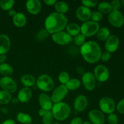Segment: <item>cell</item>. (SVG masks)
<instances>
[{"label": "cell", "instance_id": "cell-18", "mask_svg": "<svg viewBox=\"0 0 124 124\" xmlns=\"http://www.w3.org/2000/svg\"><path fill=\"white\" fill-rule=\"evenodd\" d=\"M39 102L41 109H43L44 110H50L53 105L51 97H50L46 93H42L39 94Z\"/></svg>", "mask_w": 124, "mask_h": 124}, {"label": "cell", "instance_id": "cell-21", "mask_svg": "<svg viewBox=\"0 0 124 124\" xmlns=\"http://www.w3.org/2000/svg\"><path fill=\"white\" fill-rule=\"evenodd\" d=\"M13 22L17 27H23L26 24L27 18L24 13L18 12L13 17Z\"/></svg>", "mask_w": 124, "mask_h": 124}, {"label": "cell", "instance_id": "cell-38", "mask_svg": "<svg viewBox=\"0 0 124 124\" xmlns=\"http://www.w3.org/2000/svg\"><path fill=\"white\" fill-rule=\"evenodd\" d=\"M108 122L109 124H118V117L117 115L114 113L110 114L108 116Z\"/></svg>", "mask_w": 124, "mask_h": 124}, {"label": "cell", "instance_id": "cell-45", "mask_svg": "<svg viewBox=\"0 0 124 124\" xmlns=\"http://www.w3.org/2000/svg\"><path fill=\"white\" fill-rule=\"evenodd\" d=\"M6 59H7V56L6 54H0V64L5 63Z\"/></svg>", "mask_w": 124, "mask_h": 124}, {"label": "cell", "instance_id": "cell-20", "mask_svg": "<svg viewBox=\"0 0 124 124\" xmlns=\"http://www.w3.org/2000/svg\"><path fill=\"white\" fill-rule=\"evenodd\" d=\"M10 40L5 34L0 35V54H5L10 49Z\"/></svg>", "mask_w": 124, "mask_h": 124}, {"label": "cell", "instance_id": "cell-31", "mask_svg": "<svg viewBox=\"0 0 124 124\" xmlns=\"http://www.w3.org/2000/svg\"><path fill=\"white\" fill-rule=\"evenodd\" d=\"M12 99L11 94L5 91H0V104L5 105L10 102Z\"/></svg>", "mask_w": 124, "mask_h": 124}, {"label": "cell", "instance_id": "cell-5", "mask_svg": "<svg viewBox=\"0 0 124 124\" xmlns=\"http://www.w3.org/2000/svg\"><path fill=\"white\" fill-rule=\"evenodd\" d=\"M99 29V24L98 23L93 21H88L84 22L81 25V32L85 37H90L96 34Z\"/></svg>", "mask_w": 124, "mask_h": 124}, {"label": "cell", "instance_id": "cell-3", "mask_svg": "<svg viewBox=\"0 0 124 124\" xmlns=\"http://www.w3.org/2000/svg\"><path fill=\"white\" fill-rule=\"evenodd\" d=\"M52 109L53 117L59 121H62L67 119L71 111L69 105L62 102L54 104Z\"/></svg>", "mask_w": 124, "mask_h": 124}, {"label": "cell", "instance_id": "cell-13", "mask_svg": "<svg viewBox=\"0 0 124 124\" xmlns=\"http://www.w3.org/2000/svg\"><path fill=\"white\" fill-rule=\"evenodd\" d=\"M88 118L93 124H104L105 117L104 114L98 110H92L88 113Z\"/></svg>", "mask_w": 124, "mask_h": 124}, {"label": "cell", "instance_id": "cell-32", "mask_svg": "<svg viewBox=\"0 0 124 124\" xmlns=\"http://www.w3.org/2000/svg\"><path fill=\"white\" fill-rule=\"evenodd\" d=\"M15 1L13 0H1L0 1V7L4 11H8L12 9Z\"/></svg>", "mask_w": 124, "mask_h": 124}, {"label": "cell", "instance_id": "cell-14", "mask_svg": "<svg viewBox=\"0 0 124 124\" xmlns=\"http://www.w3.org/2000/svg\"><path fill=\"white\" fill-rule=\"evenodd\" d=\"M119 46V39L116 35H110L106 40L105 48L107 52L111 53L116 52Z\"/></svg>", "mask_w": 124, "mask_h": 124}, {"label": "cell", "instance_id": "cell-1", "mask_svg": "<svg viewBox=\"0 0 124 124\" xmlns=\"http://www.w3.org/2000/svg\"><path fill=\"white\" fill-rule=\"evenodd\" d=\"M67 23L68 19L64 15L53 12L45 20V29L50 34H54L63 31L66 28Z\"/></svg>", "mask_w": 124, "mask_h": 124}, {"label": "cell", "instance_id": "cell-4", "mask_svg": "<svg viewBox=\"0 0 124 124\" xmlns=\"http://www.w3.org/2000/svg\"><path fill=\"white\" fill-rule=\"evenodd\" d=\"M38 88L43 92H50L54 88V83L53 79L47 75H42L36 80Z\"/></svg>", "mask_w": 124, "mask_h": 124}, {"label": "cell", "instance_id": "cell-26", "mask_svg": "<svg viewBox=\"0 0 124 124\" xmlns=\"http://www.w3.org/2000/svg\"><path fill=\"white\" fill-rule=\"evenodd\" d=\"M13 73V69L12 67L7 63L0 64V74L4 77H9Z\"/></svg>", "mask_w": 124, "mask_h": 124}, {"label": "cell", "instance_id": "cell-34", "mask_svg": "<svg viewBox=\"0 0 124 124\" xmlns=\"http://www.w3.org/2000/svg\"><path fill=\"white\" fill-rule=\"evenodd\" d=\"M58 79L61 84L65 85L70 79V76L67 71H62L58 76Z\"/></svg>", "mask_w": 124, "mask_h": 124}, {"label": "cell", "instance_id": "cell-9", "mask_svg": "<svg viewBox=\"0 0 124 124\" xmlns=\"http://www.w3.org/2000/svg\"><path fill=\"white\" fill-rule=\"evenodd\" d=\"M94 76L96 79L101 82H104L107 81L110 77V73L108 69L104 65H98L94 70Z\"/></svg>", "mask_w": 124, "mask_h": 124}, {"label": "cell", "instance_id": "cell-39", "mask_svg": "<svg viewBox=\"0 0 124 124\" xmlns=\"http://www.w3.org/2000/svg\"><path fill=\"white\" fill-rule=\"evenodd\" d=\"M112 10H118L121 7V1L119 0H114L110 3Z\"/></svg>", "mask_w": 124, "mask_h": 124}, {"label": "cell", "instance_id": "cell-19", "mask_svg": "<svg viewBox=\"0 0 124 124\" xmlns=\"http://www.w3.org/2000/svg\"><path fill=\"white\" fill-rule=\"evenodd\" d=\"M32 92L30 88L24 87L19 91L18 93V99L21 102L26 103L31 99Z\"/></svg>", "mask_w": 124, "mask_h": 124}, {"label": "cell", "instance_id": "cell-37", "mask_svg": "<svg viewBox=\"0 0 124 124\" xmlns=\"http://www.w3.org/2000/svg\"><path fill=\"white\" fill-rule=\"evenodd\" d=\"M82 4L84 6L87 7V8H93L98 6V1H90V0H83L82 1Z\"/></svg>", "mask_w": 124, "mask_h": 124}, {"label": "cell", "instance_id": "cell-7", "mask_svg": "<svg viewBox=\"0 0 124 124\" xmlns=\"http://www.w3.org/2000/svg\"><path fill=\"white\" fill-rule=\"evenodd\" d=\"M0 86L2 90L10 93H15L17 90L15 81L10 77H3L0 79Z\"/></svg>", "mask_w": 124, "mask_h": 124}, {"label": "cell", "instance_id": "cell-44", "mask_svg": "<svg viewBox=\"0 0 124 124\" xmlns=\"http://www.w3.org/2000/svg\"><path fill=\"white\" fill-rule=\"evenodd\" d=\"M76 71L78 72V73L79 74V75H83L85 73V70L82 67H78L76 69Z\"/></svg>", "mask_w": 124, "mask_h": 124}, {"label": "cell", "instance_id": "cell-48", "mask_svg": "<svg viewBox=\"0 0 124 124\" xmlns=\"http://www.w3.org/2000/svg\"><path fill=\"white\" fill-rule=\"evenodd\" d=\"M121 4L124 7V0H122V1H121Z\"/></svg>", "mask_w": 124, "mask_h": 124}, {"label": "cell", "instance_id": "cell-16", "mask_svg": "<svg viewBox=\"0 0 124 124\" xmlns=\"http://www.w3.org/2000/svg\"><path fill=\"white\" fill-rule=\"evenodd\" d=\"M91 10L89 8L85 7L84 6H79L76 11V16L78 19H79L81 21L86 22L89 21L92 16Z\"/></svg>", "mask_w": 124, "mask_h": 124}, {"label": "cell", "instance_id": "cell-12", "mask_svg": "<svg viewBox=\"0 0 124 124\" xmlns=\"http://www.w3.org/2000/svg\"><path fill=\"white\" fill-rule=\"evenodd\" d=\"M82 82L84 88L88 91H92L95 88L96 79L93 73L85 72L82 76Z\"/></svg>", "mask_w": 124, "mask_h": 124}, {"label": "cell", "instance_id": "cell-8", "mask_svg": "<svg viewBox=\"0 0 124 124\" xmlns=\"http://www.w3.org/2000/svg\"><path fill=\"white\" fill-rule=\"evenodd\" d=\"M69 90L67 88L65 85L61 84L59 85L54 90L52 93V96H51L52 102L54 104L61 102L66 96Z\"/></svg>", "mask_w": 124, "mask_h": 124}, {"label": "cell", "instance_id": "cell-10", "mask_svg": "<svg viewBox=\"0 0 124 124\" xmlns=\"http://www.w3.org/2000/svg\"><path fill=\"white\" fill-rule=\"evenodd\" d=\"M52 38L56 44L61 46L69 44L72 41V37L67 32L63 31L53 34Z\"/></svg>", "mask_w": 124, "mask_h": 124}, {"label": "cell", "instance_id": "cell-41", "mask_svg": "<svg viewBox=\"0 0 124 124\" xmlns=\"http://www.w3.org/2000/svg\"><path fill=\"white\" fill-rule=\"evenodd\" d=\"M111 56V53H109L108 52H104V53H102L101 54V59H102V61L104 62H107L110 59Z\"/></svg>", "mask_w": 124, "mask_h": 124}, {"label": "cell", "instance_id": "cell-28", "mask_svg": "<svg viewBox=\"0 0 124 124\" xmlns=\"http://www.w3.org/2000/svg\"><path fill=\"white\" fill-rule=\"evenodd\" d=\"M98 12L102 14H110L112 11L110 3L108 2H101L98 4Z\"/></svg>", "mask_w": 124, "mask_h": 124}, {"label": "cell", "instance_id": "cell-23", "mask_svg": "<svg viewBox=\"0 0 124 124\" xmlns=\"http://www.w3.org/2000/svg\"><path fill=\"white\" fill-rule=\"evenodd\" d=\"M20 81L24 87H28V88L33 86L36 82V79H35V78L33 75H28V74L23 75L21 78Z\"/></svg>", "mask_w": 124, "mask_h": 124}, {"label": "cell", "instance_id": "cell-33", "mask_svg": "<svg viewBox=\"0 0 124 124\" xmlns=\"http://www.w3.org/2000/svg\"><path fill=\"white\" fill-rule=\"evenodd\" d=\"M50 33L46 29H42L39 30L36 35V38L38 41H44L49 36Z\"/></svg>", "mask_w": 124, "mask_h": 124}, {"label": "cell", "instance_id": "cell-50", "mask_svg": "<svg viewBox=\"0 0 124 124\" xmlns=\"http://www.w3.org/2000/svg\"><path fill=\"white\" fill-rule=\"evenodd\" d=\"M52 124H59V123L58 122H54L53 123H52Z\"/></svg>", "mask_w": 124, "mask_h": 124}, {"label": "cell", "instance_id": "cell-25", "mask_svg": "<svg viewBox=\"0 0 124 124\" xmlns=\"http://www.w3.org/2000/svg\"><path fill=\"white\" fill-rule=\"evenodd\" d=\"M97 38L99 41H106L110 36V31L107 27L99 28L97 32Z\"/></svg>", "mask_w": 124, "mask_h": 124}, {"label": "cell", "instance_id": "cell-30", "mask_svg": "<svg viewBox=\"0 0 124 124\" xmlns=\"http://www.w3.org/2000/svg\"><path fill=\"white\" fill-rule=\"evenodd\" d=\"M16 119L18 122L23 124H30L32 121V118L30 115L23 113H18Z\"/></svg>", "mask_w": 124, "mask_h": 124}, {"label": "cell", "instance_id": "cell-42", "mask_svg": "<svg viewBox=\"0 0 124 124\" xmlns=\"http://www.w3.org/2000/svg\"><path fill=\"white\" fill-rule=\"evenodd\" d=\"M83 121L82 119L79 117H75L71 119L70 121V124H82Z\"/></svg>", "mask_w": 124, "mask_h": 124}, {"label": "cell", "instance_id": "cell-40", "mask_svg": "<svg viewBox=\"0 0 124 124\" xmlns=\"http://www.w3.org/2000/svg\"><path fill=\"white\" fill-rule=\"evenodd\" d=\"M116 108L119 113L124 115V99L119 102L117 107H116Z\"/></svg>", "mask_w": 124, "mask_h": 124}, {"label": "cell", "instance_id": "cell-22", "mask_svg": "<svg viewBox=\"0 0 124 124\" xmlns=\"http://www.w3.org/2000/svg\"><path fill=\"white\" fill-rule=\"evenodd\" d=\"M39 115L42 117L43 124H52L53 122V116L50 110H44L41 108L39 111Z\"/></svg>", "mask_w": 124, "mask_h": 124}, {"label": "cell", "instance_id": "cell-49", "mask_svg": "<svg viewBox=\"0 0 124 124\" xmlns=\"http://www.w3.org/2000/svg\"><path fill=\"white\" fill-rule=\"evenodd\" d=\"M92 124L90 123V122H87V121H86V122H83V124Z\"/></svg>", "mask_w": 124, "mask_h": 124}, {"label": "cell", "instance_id": "cell-2", "mask_svg": "<svg viewBox=\"0 0 124 124\" xmlns=\"http://www.w3.org/2000/svg\"><path fill=\"white\" fill-rule=\"evenodd\" d=\"M84 59L90 64H94L101 59L102 52L99 45L95 41L85 42L80 48Z\"/></svg>", "mask_w": 124, "mask_h": 124}, {"label": "cell", "instance_id": "cell-46", "mask_svg": "<svg viewBox=\"0 0 124 124\" xmlns=\"http://www.w3.org/2000/svg\"><path fill=\"white\" fill-rule=\"evenodd\" d=\"M16 14V12L15 11V10L13 9V8H12V9L8 11V15L10 16L13 17Z\"/></svg>", "mask_w": 124, "mask_h": 124}, {"label": "cell", "instance_id": "cell-36", "mask_svg": "<svg viewBox=\"0 0 124 124\" xmlns=\"http://www.w3.org/2000/svg\"><path fill=\"white\" fill-rule=\"evenodd\" d=\"M91 18L92 19L93 21L98 23V22L102 20L103 15L101 13L99 12H98V11H94L93 13H92Z\"/></svg>", "mask_w": 124, "mask_h": 124}, {"label": "cell", "instance_id": "cell-43", "mask_svg": "<svg viewBox=\"0 0 124 124\" xmlns=\"http://www.w3.org/2000/svg\"><path fill=\"white\" fill-rule=\"evenodd\" d=\"M56 2L57 1H56V0H44V2L46 5H48V6H53V5L54 6V4H55Z\"/></svg>", "mask_w": 124, "mask_h": 124}, {"label": "cell", "instance_id": "cell-6", "mask_svg": "<svg viewBox=\"0 0 124 124\" xmlns=\"http://www.w3.org/2000/svg\"><path fill=\"white\" fill-rule=\"evenodd\" d=\"M99 107L102 113L106 114L113 113L116 108V104L114 100L109 97H104L99 101Z\"/></svg>", "mask_w": 124, "mask_h": 124}, {"label": "cell", "instance_id": "cell-17", "mask_svg": "<svg viewBox=\"0 0 124 124\" xmlns=\"http://www.w3.org/2000/svg\"><path fill=\"white\" fill-rule=\"evenodd\" d=\"M88 105V99L87 97L83 94L78 96L74 101V108L78 112L84 111Z\"/></svg>", "mask_w": 124, "mask_h": 124}, {"label": "cell", "instance_id": "cell-15", "mask_svg": "<svg viewBox=\"0 0 124 124\" xmlns=\"http://www.w3.org/2000/svg\"><path fill=\"white\" fill-rule=\"evenodd\" d=\"M25 6L27 12L33 15L38 14L42 8L41 2L39 0H29L26 2Z\"/></svg>", "mask_w": 124, "mask_h": 124}, {"label": "cell", "instance_id": "cell-24", "mask_svg": "<svg viewBox=\"0 0 124 124\" xmlns=\"http://www.w3.org/2000/svg\"><path fill=\"white\" fill-rule=\"evenodd\" d=\"M67 33L70 36H76L80 34L81 33V26L78 25L76 23H70V24H67L66 27Z\"/></svg>", "mask_w": 124, "mask_h": 124}, {"label": "cell", "instance_id": "cell-29", "mask_svg": "<svg viewBox=\"0 0 124 124\" xmlns=\"http://www.w3.org/2000/svg\"><path fill=\"white\" fill-rule=\"evenodd\" d=\"M81 82L79 79L76 78L71 79L69 81V82L65 84L68 90H77L81 87Z\"/></svg>", "mask_w": 124, "mask_h": 124}, {"label": "cell", "instance_id": "cell-35", "mask_svg": "<svg viewBox=\"0 0 124 124\" xmlns=\"http://www.w3.org/2000/svg\"><path fill=\"white\" fill-rule=\"evenodd\" d=\"M85 36H84L82 34H79L74 38V42L75 44L81 47L85 42Z\"/></svg>", "mask_w": 124, "mask_h": 124}, {"label": "cell", "instance_id": "cell-47", "mask_svg": "<svg viewBox=\"0 0 124 124\" xmlns=\"http://www.w3.org/2000/svg\"><path fill=\"white\" fill-rule=\"evenodd\" d=\"M2 124H16L15 122L12 119H7L4 122H3Z\"/></svg>", "mask_w": 124, "mask_h": 124}, {"label": "cell", "instance_id": "cell-27", "mask_svg": "<svg viewBox=\"0 0 124 124\" xmlns=\"http://www.w3.org/2000/svg\"><path fill=\"white\" fill-rule=\"evenodd\" d=\"M54 8H55L56 12L63 14L67 13L69 10V5L67 3L64 1H57L54 4Z\"/></svg>", "mask_w": 124, "mask_h": 124}, {"label": "cell", "instance_id": "cell-11", "mask_svg": "<svg viewBox=\"0 0 124 124\" xmlns=\"http://www.w3.org/2000/svg\"><path fill=\"white\" fill-rule=\"evenodd\" d=\"M108 21L115 27H121L124 24V17L119 10H112L108 15Z\"/></svg>", "mask_w": 124, "mask_h": 124}]
</instances>
